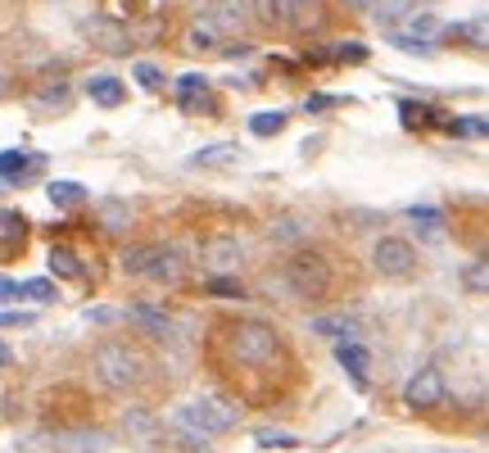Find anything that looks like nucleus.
<instances>
[{
	"label": "nucleus",
	"mask_w": 489,
	"mask_h": 453,
	"mask_svg": "<svg viewBox=\"0 0 489 453\" xmlns=\"http://www.w3.org/2000/svg\"><path fill=\"white\" fill-rule=\"evenodd\" d=\"M222 345H227V354L241 363V367H272L281 358V335L272 322L263 318H241V322H227L222 326Z\"/></svg>",
	"instance_id": "f257e3e1"
},
{
	"label": "nucleus",
	"mask_w": 489,
	"mask_h": 453,
	"mask_svg": "<svg viewBox=\"0 0 489 453\" xmlns=\"http://www.w3.org/2000/svg\"><path fill=\"white\" fill-rule=\"evenodd\" d=\"M91 372H96V381L104 390L127 395L145 381V358L132 345H123V340H100L96 354H91Z\"/></svg>",
	"instance_id": "f03ea898"
},
{
	"label": "nucleus",
	"mask_w": 489,
	"mask_h": 453,
	"mask_svg": "<svg viewBox=\"0 0 489 453\" xmlns=\"http://www.w3.org/2000/svg\"><path fill=\"white\" fill-rule=\"evenodd\" d=\"M186 268H191V250L186 245H136V250H123V273L149 277L159 286L181 281Z\"/></svg>",
	"instance_id": "7ed1b4c3"
},
{
	"label": "nucleus",
	"mask_w": 489,
	"mask_h": 453,
	"mask_svg": "<svg viewBox=\"0 0 489 453\" xmlns=\"http://www.w3.org/2000/svg\"><path fill=\"white\" fill-rule=\"evenodd\" d=\"M172 426L191 440V444H204L209 435L232 431V426H236V412H222V408L209 403V399H186V403H177V412H172Z\"/></svg>",
	"instance_id": "20e7f679"
},
{
	"label": "nucleus",
	"mask_w": 489,
	"mask_h": 453,
	"mask_svg": "<svg viewBox=\"0 0 489 453\" xmlns=\"http://www.w3.org/2000/svg\"><path fill=\"white\" fill-rule=\"evenodd\" d=\"M286 286H290L299 299H322V295L331 290V263H326V254L299 250V254L286 263Z\"/></svg>",
	"instance_id": "39448f33"
},
{
	"label": "nucleus",
	"mask_w": 489,
	"mask_h": 453,
	"mask_svg": "<svg viewBox=\"0 0 489 453\" xmlns=\"http://www.w3.org/2000/svg\"><path fill=\"white\" fill-rule=\"evenodd\" d=\"M371 268L381 277H390V281L412 277V273H417V250H412L403 236H381L376 250H371Z\"/></svg>",
	"instance_id": "423d86ee"
},
{
	"label": "nucleus",
	"mask_w": 489,
	"mask_h": 453,
	"mask_svg": "<svg viewBox=\"0 0 489 453\" xmlns=\"http://www.w3.org/2000/svg\"><path fill=\"white\" fill-rule=\"evenodd\" d=\"M444 395H448V381H444V372H439L435 363L422 367L417 376H408V386H403V403H408L412 412H431V408H439Z\"/></svg>",
	"instance_id": "0eeeda50"
},
{
	"label": "nucleus",
	"mask_w": 489,
	"mask_h": 453,
	"mask_svg": "<svg viewBox=\"0 0 489 453\" xmlns=\"http://www.w3.org/2000/svg\"><path fill=\"white\" fill-rule=\"evenodd\" d=\"M123 435L132 440L136 453H159L164 449V422H159V412H149V408H127L123 412Z\"/></svg>",
	"instance_id": "6e6552de"
},
{
	"label": "nucleus",
	"mask_w": 489,
	"mask_h": 453,
	"mask_svg": "<svg viewBox=\"0 0 489 453\" xmlns=\"http://www.w3.org/2000/svg\"><path fill=\"white\" fill-rule=\"evenodd\" d=\"M399 23H403V27H390V32L412 36V42H426V46H439V42H444V19H439L435 10H408Z\"/></svg>",
	"instance_id": "1a4fd4ad"
},
{
	"label": "nucleus",
	"mask_w": 489,
	"mask_h": 453,
	"mask_svg": "<svg viewBox=\"0 0 489 453\" xmlns=\"http://www.w3.org/2000/svg\"><path fill=\"white\" fill-rule=\"evenodd\" d=\"M177 104L186 113H213V87L204 73H181L177 78Z\"/></svg>",
	"instance_id": "9d476101"
},
{
	"label": "nucleus",
	"mask_w": 489,
	"mask_h": 453,
	"mask_svg": "<svg viewBox=\"0 0 489 453\" xmlns=\"http://www.w3.org/2000/svg\"><path fill=\"white\" fill-rule=\"evenodd\" d=\"M82 32H87V42H91L96 50H104V55H127V50H132V36H127L114 19H91Z\"/></svg>",
	"instance_id": "9b49d317"
},
{
	"label": "nucleus",
	"mask_w": 489,
	"mask_h": 453,
	"mask_svg": "<svg viewBox=\"0 0 489 453\" xmlns=\"http://www.w3.org/2000/svg\"><path fill=\"white\" fill-rule=\"evenodd\" d=\"M132 322H136L141 331H149V335L168 340V345H177V340H181V322L168 318V313L155 309V304H132Z\"/></svg>",
	"instance_id": "f8f14e48"
},
{
	"label": "nucleus",
	"mask_w": 489,
	"mask_h": 453,
	"mask_svg": "<svg viewBox=\"0 0 489 453\" xmlns=\"http://www.w3.org/2000/svg\"><path fill=\"white\" fill-rule=\"evenodd\" d=\"M46 168V155H23V150H0V181H32L36 173Z\"/></svg>",
	"instance_id": "ddd939ff"
},
{
	"label": "nucleus",
	"mask_w": 489,
	"mask_h": 453,
	"mask_svg": "<svg viewBox=\"0 0 489 453\" xmlns=\"http://www.w3.org/2000/svg\"><path fill=\"white\" fill-rule=\"evenodd\" d=\"M241 258H245V254H241V241H232V236H213V241L204 245V268H209V273H227V277H232V273L241 268Z\"/></svg>",
	"instance_id": "4468645a"
},
{
	"label": "nucleus",
	"mask_w": 489,
	"mask_h": 453,
	"mask_svg": "<svg viewBox=\"0 0 489 453\" xmlns=\"http://www.w3.org/2000/svg\"><path fill=\"white\" fill-rule=\"evenodd\" d=\"M204 19H209L222 36H227V42H236V36L245 32V23H249V19H245V0H218Z\"/></svg>",
	"instance_id": "2eb2a0df"
},
{
	"label": "nucleus",
	"mask_w": 489,
	"mask_h": 453,
	"mask_svg": "<svg viewBox=\"0 0 489 453\" xmlns=\"http://www.w3.org/2000/svg\"><path fill=\"white\" fill-rule=\"evenodd\" d=\"M50 444L64 449V453H104L114 440H109L104 431H91V426H87V431H55Z\"/></svg>",
	"instance_id": "dca6fc26"
},
{
	"label": "nucleus",
	"mask_w": 489,
	"mask_h": 453,
	"mask_svg": "<svg viewBox=\"0 0 489 453\" xmlns=\"http://www.w3.org/2000/svg\"><path fill=\"white\" fill-rule=\"evenodd\" d=\"M82 91H87L100 109H118V104H123V96H127V87L114 78V73H96V78H87V82H82Z\"/></svg>",
	"instance_id": "f3484780"
},
{
	"label": "nucleus",
	"mask_w": 489,
	"mask_h": 453,
	"mask_svg": "<svg viewBox=\"0 0 489 453\" xmlns=\"http://www.w3.org/2000/svg\"><path fill=\"white\" fill-rule=\"evenodd\" d=\"M249 19L263 32H281L290 27V0H249Z\"/></svg>",
	"instance_id": "a211bd4d"
},
{
	"label": "nucleus",
	"mask_w": 489,
	"mask_h": 453,
	"mask_svg": "<svg viewBox=\"0 0 489 453\" xmlns=\"http://www.w3.org/2000/svg\"><path fill=\"white\" fill-rule=\"evenodd\" d=\"M186 46H191L195 55H222V50H227V36H222L209 19H195L191 32H186Z\"/></svg>",
	"instance_id": "6ab92c4d"
},
{
	"label": "nucleus",
	"mask_w": 489,
	"mask_h": 453,
	"mask_svg": "<svg viewBox=\"0 0 489 453\" xmlns=\"http://www.w3.org/2000/svg\"><path fill=\"white\" fill-rule=\"evenodd\" d=\"M313 331H317V335H331V340H363V318L326 313V318H313Z\"/></svg>",
	"instance_id": "aec40b11"
},
{
	"label": "nucleus",
	"mask_w": 489,
	"mask_h": 453,
	"mask_svg": "<svg viewBox=\"0 0 489 453\" xmlns=\"http://www.w3.org/2000/svg\"><path fill=\"white\" fill-rule=\"evenodd\" d=\"M335 363H340L354 381H367V345L363 340H335Z\"/></svg>",
	"instance_id": "412c9836"
},
{
	"label": "nucleus",
	"mask_w": 489,
	"mask_h": 453,
	"mask_svg": "<svg viewBox=\"0 0 489 453\" xmlns=\"http://www.w3.org/2000/svg\"><path fill=\"white\" fill-rule=\"evenodd\" d=\"M241 159V145L236 141H222V145H204L191 155V168H227Z\"/></svg>",
	"instance_id": "4be33fe9"
},
{
	"label": "nucleus",
	"mask_w": 489,
	"mask_h": 453,
	"mask_svg": "<svg viewBox=\"0 0 489 453\" xmlns=\"http://www.w3.org/2000/svg\"><path fill=\"white\" fill-rule=\"evenodd\" d=\"M73 100V87L68 82H42L32 91V109H46V113H64Z\"/></svg>",
	"instance_id": "5701e85b"
},
{
	"label": "nucleus",
	"mask_w": 489,
	"mask_h": 453,
	"mask_svg": "<svg viewBox=\"0 0 489 453\" xmlns=\"http://www.w3.org/2000/svg\"><path fill=\"white\" fill-rule=\"evenodd\" d=\"M399 119H403V127H412V132H422V127H444V119H439L431 104H422V100H399Z\"/></svg>",
	"instance_id": "b1692460"
},
{
	"label": "nucleus",
	"mask_w": 489,
	"mask_h": 453,
	"mask_svg": "<svg viewBox=\"0 0 489 453\" xmlns=\"http://www.w3.org/2000/svg\"><path fill=\"white\" fill-rule=\"evenodd\" d=\"M408 10H417V0H376V5L367 10V19H376L381 27H394Z\"/></svg>",
	"instance_id": "393cba45"
},
{
	"label": "nucleus",
	"mask_w": 489,
	"mask_h": 453,
	"mask_svg": "<svg viewBox=\"0 0 489 453\" xmlns=\"http://www.w3.org/2000/svg\"><path fill=\"white\" fill-rule=\"evenodd\" d=\"M46 196H50V204H59V209H78V204L87 200V186H82V181H50Z\"/></svg>",
	"instance_id": "a878e982"
},
{
	"label": "nucleus",
	"mask_w": 489,
	"mask_h": 453,
	"mask_svg": "<svg viewBox=\"0 0 489 453\" xmlns=\"http://www.w3.org/2000/svg\"><path fill=\"white\" fill-rule=\"evenodd\" d=\"M100 226H104V232H123V226H132V204L127 200H104Z\"/></svg>",
	"instance_id": "bb28decb"
},
{
	"label": "nucleus",
	"mask_w": 489,
	"mask_h": 453,
	"mask_svg": "<svg viewBox=\"0 0 489 453\" xmlns=\"http://www.w3.org/2000/svg\"><path fill=\"white\" fill-rule=\"evenodd\" d=\"M408 218L417 222V236H422V241H439V236H444V218H439L435 209H422V204H417V209H408Z\"/></svg>",
	"instance_id": "cd10ccee"
},
{
	"label": "nucleus",
	"mask_w": 489,
	"mask_h": 453,
	"mask_svg": "<svg viewBox=\"0 0 489 453\" xmlns=\"http://www.w3.org/2000/svg\"><path fill=\"white\" fill-rule=\"evenodd\" d=\"M444 36H458V42H467L471 50H485V19H467V23H458V27L444 23Z\"/></svg>",
	"instance_id": "c85d7f7f"
},
{
	"label": "nucleus",
	"mask_w": 489,
	"mask_h": 453,
	"mask_svg": "<svg viewBox=\"0 0 489 453\" xmlns=\"http://www.w3.org/2000/svg\"><path fill=\"white\" fill-rule=\"evenodd\" d=\"M50 268H55V277L68 281V277H82V258L73 254L68 245H55V250H50Z\"/></svg>",
	"instance_id": "c756f323"
},
{
	"label": "nucleus",
	"mask_w": 489,
	"mask_h": 453,
	"mask_svg": "<svg viewBox=\"0 0 489 453\" xmlns=\"http://www.w3.org/2000/svg\"><path fill=\"white\" fill-rule=\"evenodd\" d=\"M23 299H36V304H59V286L50 277H32L23 286Z\"/></svg>",
	"instance_id": "7c9ffc66"
},
{
	"label": "nucleus",
	"mask_w": 489,
	"mask_h": 453,
	"mask_svg": "<svg viewBox=\"0 0 489 453\" xmlns=\"http://www.w3.org/2000/svg\"><path fill=\"white\" fill-rule=\"evenodd\" d=\"M281 127H286V113H277V109L254 113V119H249V132H254V136H277Z\"/></svg>",
	"instance_id": "2f4dec72"
},
{
	"label": "nucleus",
	"mask_w": 489,
	"mask_h": 453,
	"mask_svg": "<svg viewBox=\"0 0 489 453\" xmlns=\"http://www.w3.org/2000/svg\"><path fill=\"white\" fill-rule=\"evenodd\" d=\"M209 295H213V299H245V286L232 281L227 273H213V277H209Z\"/></svg>",
	"instance_id": "473e14b6"
},
{
	"label": "nucleus",
	"mask_w": 489,
	"mask_h": 453,
	"mask_svg": "<svg viewBox=\"0 0 489 453\" xmlns=\"http://www.w3.org/2000/svg\"><path fill=\"white\" fill-rule=\"evenodd\" d=\"M132 78H136L145 91H159V87H164V68H159V64H149V59H141Z\"/></svg>",
	"instance_id": "72a5a7b5"
},
{
	"label": "nucleus",
	"mask_w": 489,
	"mask_h": 453,
	"mask_svg": "<svg viewBox=\"0 0 489 453\" xmlns=\"http://www.w3.org/2000/svg\"><path fill=\"white\" fill-rule=\"evenodd\" d=\"M454 132H458V136H480V141H485L489 119H485V113H467V119H454Z\"/></svg>",
	"instance_id": "f704fd0d"
},
{
	"label": "nucleus",
	"mask_w": 489,
	"mask_h": 453,
	"mask_svg": "<svg viewBox=\"0 0 489 453\" xmlns=\"http://www.w3.org/2000/svg\"><path fill=\"white\" fill-rule=\"evenodd\" d=\"M27 232V222H23V213H14V209H5V213H0V236H23Z\"/></svg>",
	"instance_id": "c9c22d12"
},
{
	"label": "nucleus",
	"mask_w": 489,
	"mask_h": 453,
	"mask_svg": "<svg viewBox=\"0 0 489 453\" xmlns=\"http://www.w3.org/2000/svg\"><path fill=\"white\" fill-rule=\"evenodd\" d=\"M258 444L263 449H299V440L286 435V431H258Z\"/></svg>",
	"instance_id": "e433bc0d"
},
{
	"label": "nucleus",
	"mask_w": 489,
	"mask_h": 453,
	"mask_svg": "<svg viewBox=\"0 0 489 453\" xmlns=\"http://www.w3.org/2000/svg\"><path fill=\"white\" fill-rule=\"evenodd\" d=\"M326 59H345V64H363L367 59V46H358V42H345V46H335Z\"/></svg>",
	"instance_id": "4c0bfd02"
},
{
	"label": "nucleus",
	"mask_w": 489,
	"mask_h": 453,
	"mask_svg": "<svg viewBox=\"0 0 489 453\" xmlns=\"http://www.w3.org/2000/svg\"><path fill=\"white\" fill-rule=\"evenodd\" d=\"M390 42L399 46V50H408V55H435V46H426V42H412V36H399V32H390Z\"/></svg>",
	"instance_id": "58836bf2"
},
{
	"label": "nucleus",
	"mask_w": 489,
	"mask_h": 453,
	"mask_svg": "<svg viewBox=\"0 0 489 453\" xmlns=\"http://www.w3.org/2000/svg\"><path fill=\"white\" fill-rule=\"evenodd\" d=\"M14 299H23V286L14 277H0V304H14Z\"/></svg>",
	"instance_id": "ea45409f"
},
{
	"label": "nucleus",
	"mask_w": 489,
	"mask_h": 453,
	"mask_svg": "<svg viewBox=\"0 0 489 453\" xmlns=\"http://www.w3.org/2000/svg\"><path fill=\"white\" fill-rule=\"evenodd\" d=\"M467 286L485 295V286H489V277H485V258H480V263H471V268H467Z\"/></svg>",
	"instance_id": "a19ab883"
},
{
	"label": "nucleus",
	"mask_w": 489,
	"mask_h": 453,
	"mask_svg": "<svg viewBox=\"0 0 489 453\" xmlns=\"http://www.w3.org/2000/svg\"><path fill=\"white\" fill-rule=\"evenodd\" d=\"M0 326H32L27 313H0Z\"/></svg>",
	"instance_id": "79ce46f5"
},
{
	"label": "nucleus",
	"mask_w": 489,
	"mask_h": 453,
	"mask_svg": "<svg viewBox=\"0 0 489 453\" xmlns=\"http://www.w3.org/2000/svg\"><path fill=\"white\" fill-rule=\"evenodd\" d=\"M14 363V349H10V340H0V367H10Z\"/></svg>",
	"instance_id": "37998d69"
},
{
	"label": "nucleus",
	"mask_w": 489,
	"mask_h": 453,
	"mask_svg": "<svg viewBox=\"0 0 489 453\" xmlns=\"http://www.w3.org/2000/svg\"><path fill=\"white\" fill-rule=\"evenodd\" d=\"M345 5H349V10H354V14H367V10H371V5H376V0H345Z\"/></svg>",
	"instance_id": "c03bdc74"
},
{
	"label": "nucleus",
	"mask_w": 489,
	"mask_h": 453,
	"mask_svg": "<svg viewBox=\"0 0 489 453\" xmlns=\"http://www.w3.org/2000/svg\"><path fill=\"white\" fill-rule=\"evenodd\" d=\"M87 318H91V322H109V318H118V313H114V309H96V313H87Z\"/></svg>",
	"instance_id": "a18cd8bd"
},
{
	"label": "nucleus",
	"mask_w": 489,
	"mask_h": 453,
	"mask_svg": "<svg viewBox=\"0 0 489 453\" xmlns=\"http://www.w3.org/2000/svg\"><path fill=\"white\" fill-rule=\"evenodd\" d=\"M0 91H5V73H0Z\"/></svg>",
	"instance_id": "49530a36"
}]
</instances>
